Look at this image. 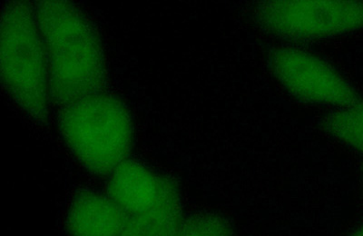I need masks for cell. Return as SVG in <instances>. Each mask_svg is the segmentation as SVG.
Wrapping results in <instances>:
<instances>
[{
    "instance_id": "cell-1",
    "label": "cell",
    "mask_w": 363,
    "mask_h": 236,
    "mask_svg": "<svg viewBox=\"0 0 363 236\" xmlns=\"http://www.w3.org/2000/svg\"><path fill=\"white\" fill-rule=\"evenodd\" d=\"M35 18L47 53L51 99L66 106L103 93L108 83L99 35L86 16L67 1H40Z\"/></svg>"
},
{
    "instance_id": "cell-2",
    "label": "cell",
    "mask_w": 363,
    "mask_h": 236,
    "mask_svg": "<svg viewBox=\"0 0 363 236\" xmlns=\"http://www.w3.org/2000/svg\"><path fill=\"white\" fill-rule=\"evenodd\" d=\"M0 57L3 85L13 100L34 121H47L51 99L50 69L31 3L5 5Z\"/></svg>"
},
{
    "instance_id": "cell-3",
    "label": "cell",
    "mask_w": 363,
    "mask_h": 236,
    "mask_svg": "<svg viewBox=\"0 0 363 236\" xmlns=\"http://www.w3.org/2000/svg\"><path fill=\"white\" fill-rule=\"evenodd\" d=\"M60 125L68 147L89 172L111 176L128 160L132 121L116 96L95 94L64 106Z\"/></svg>"
},
{
    "instance_id": "cell-4",
    "label": "cell",
    "mask_w": 363,
    "mask_h": 236,
    "mask_svg": "<svg viewBox=\"0 0 363 236\" xmlns=\"http://www.w3.org/2000/svg\"><path fill=\"white\" fill-rule=\"evenodd\" d=\"M257 13L265 28L288 40H316L363 28L359 1H269Z\"/></svg>"
},
{
    "instance_id": "cell-5",
    "label": "cell",
    "mask_w": 363,
    "mask_h": 236,
    "mask_svg": "<svg viewBox=\"0 0 363 236\" xmlns=\"http://www.w3.org/2000/svg\"><path fill=\"white\" fill-rule=\"evenodd\" d=\"M272 69L285 89L303 101L342 108L358 101L352 86L328 64L312 55L279 50L272 57Z\"/></svg>"
},
{
    "instance_id": "cell-6",
    "label": "cell",
    "mask_w": 363,
    "mask_h": 236,
    "mask_svg": "<svg viewBox=\"0 0 363 236\" xmlns=\"http://www.w3.org/2000/svg\"><path fill=\"white\" fill-rule=\"evenodd\" d=\"M110 176L108 196L125 215L150 211L180 193L169 177L135 161L126 160Z\"/></svg>"
},
{
    "instance_id": "cell-7",
    "label": "cell",
    "mask_w": 363,
    "mask_h": 236,
    "mask_svg": "<svg viewBox=\"0 0 363 236\" xmlns=\"http://www.w3.org/2000/svg\"><path fill=\"white\" fill-rule=\"evenodd\" d=\"M125 213L110 197L83 192L74 198L67 218L71 236H120Z\"/></svg>"
},
{
    "instance_id": "cell-8",
    "label": "cell",
    "mask_w": 363,
    "mask_h": 236,
    "mask_svg": "<svg viewBox=\"0 0 363 236\" xmlns=\"http://www.w3.org/2000/svg\"><path fill=\"white\" fill-rule=\"evenodd\" d=\"M184 219L180 193L147 213L125 215L120 236H179Z\"/></svg>"
},
{
    "instance_id": "cell-9",
    "label": "cell",
    "mask_w": 363,
    "mask_h": 236,
    "mask_svg": "<svg viewBox=\"0 0 363 236\" xmlns=\"http://www.w3.org/2000/svg\"><path fill=\"white\" fill-rule=\"evenodd\" d=\"M325 128L339 140L363 153V100L329 116Z\"/></svg>"
},
{
    "instance_id": "cell-10",
    "label": "cell",
    "mask_w": 363,
    "mask_h": 236,
    "mask_svg": "<svg viewBox=\"0 0 363 236\" xmlns=\"http://www.w3.org/2000/svg\"><path fill=\"white\" fill-rule=\"evenodd\" d=\"M179 236H233V231L222 216L203 213L184 219Z\"/></svg>"
},
{
    "instance_id": "cell-11",
    "label": "cell",
    "mask_w": 363,
    "mask_h": 236,
    "mask_svg": "<svg viewBox=\"0 0 363 236\" xmlns=\"http://www.w3.org/2000/svg\"><path fill=\"white\" fill-rule=\"evenodd\" d=\"M351 236H363V226H362L358 231H356L354 234H352Z\"/></svg>"
}]
</instances>
